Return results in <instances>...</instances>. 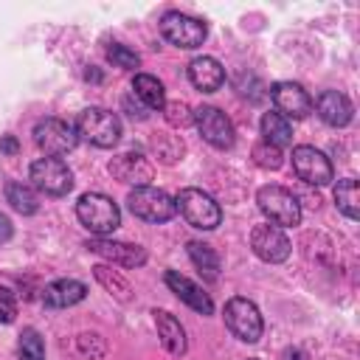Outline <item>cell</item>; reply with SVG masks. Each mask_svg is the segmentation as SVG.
<instances>
[{"mask_svg": "<svg viewBox=\"0 0 360 360\" xmlns=\"http://www.w3.org/2000/svg\"><path fill=\"white\" fill-rule=\"evenodd\" d=\"M76 217H79V222H82L90 233H96V236H107V233H112V231L121 225V211H118V205H115L107 194H101V191L82 194L79 202H76Z\"/></svg>", "mask_w": 360, "mask_h": 360, "instance_id": "1", "label": "cell"}, {"mask_svg": "<svg viewBox=\"0 0 360 360\" xmlns=\"http://www.w3.org/2000/svg\"><path fill=\"white\" fill-rule=\"evenodd\" d=\"M73 129H76L79 138H84L87 143H93L98 149H110L121 138V121H118V115L110 112V110H104V107H87V110H82Z\"/></svg>", "mask_w": 360, "mask_h": 360, "instance_id": "2", "label": "cell"}, {"mask_svg": "<svg viewBox=\"0 0 360 360\" xmlns=\"http://www.w3.org/2000/svg\"><path fill=\"white\" fill-rule=\"evenodd\" d=\"M256 202L270 225L278 228H295L301 222V202L298 197L284 186H262L256 191Z\"/></svg>", "mask_w": 360, "mask_h": 360, "instance_id": "3", "label": "cell"}, {"mask_svg": "<svg viewBox=\"0 0 360 360\" xmlns=\"http://www.w3.org/2000/svg\"><path fill=\"white\" fill-rule=\"evenodd\" d=\"M174 205L177 211L183 214V219L200 231H214L219 222H222V208L219 202L205 194L202 188H183L177 197H174Z\"/></svg>", "mask_w": 360, "mask_h": 360, "instance_id": "4", "label": "cell"}, {"mask_svg": "<svg viewBox=\"0 0 360 360\" xmlns=\"http://www.w3.org/2000/svg\"><path fill=\"white\" fill-rule=\"evenodd\" d=\"M127 205L143 222H169L177 214L174 197L169 191H163V188H155V186H138V188H132L129 197H127Z\"/></svg>", "mask_w": 360, "mask_h": 360, "instance_id": "5", "label": "cell"}, {"mask_svg": "<svg viewBox=\"0 0 360 360\" xmlns=\"http://www.w3.org/2000/svg\"><path fill=\"white\" fill-rule=\"evenodd\" d=\"M28 180L37 191L48 194V197H65L73 188V174L70 169L59 160V158H39L31 163L28 169Z\"/></svg>", "mask_w": 360, "mask_h": 360, "instance_id": "6", "label": "cell"}, {"mask_svg": "<svg viewBox=\"0 0 360 360\" xmlns=\"http://www.w3.org/2000/svg\"><path fill=\"white\" fill-rule=\"evenodd\" d=\"M225 323L245 343H256L264 332V321H262L259 307L248 298H239V295L225 304Z\"/></svg>", "mask_w": 360, "mask_h": 360, "instance_id": "7", "label": "cell"}, {"mask_svg": "<svg viewBox=\"0 0 360 360\" xmlns=\"http://www.w3.org/2000/svg\"><path fill=\"white\" fill-rule=\"evenodd\" d=\"M34 141H37V146H39L48 158H59V155H68V152L76 149L79 135H76V129H73L68 121H62V118H42V121H37V127H34Z\"/></svg>", "mask_w": 360, "mask_h": 360, "instance_id": "8", "label": "cell"}, {"mask_svg": "<svg viewBox=\"0 0 360 360\" xmlns=\"http://www.w3.org/2000/svg\"><path fill=\"white\" fill-rule=\"evenodd\" d=\"M160 34H163L172 45L191 51V48H200V45L205 42L208 28H205V22L197 20V17H188V14H180V11H169V14H163V20H160Z\"/></svg>", "mask_w": 360, "mask_h": 360, "instance_id": "9", "label": "cell"}, {"mask_svg": "<svg viewBox=\"0 0 360 360\" xmlns=\"http://www.w3.org/2000/svg\"><path fill=\"white\" fill-rule=\"evenodd\" d=\"M292 169L309 186H326L332 180V174H335L329 158L321 149L307 146V143H301V146L292 149Z\"/></svg>", "mask_w": 360, "mask_h": 360, "instance_id": "10", "label": "cell"}, {"mask_svg": "<svg viewBox=\"0 0 360 360\" xmlns=\"http://www.w3.org/2000/svg\"><path fill=\"white\" fill-rule=\"evenodd\" d=\"M250 248L267 264H278V262H284L290 256V239H287L284 228L270 225V222L267 225H256L250 231Z\"/></svg>", "mask_w": 360, "mask_h": 360, "instance_id": "11", "label": "cell"}, {"mask_svg": "<svg viewBox=\"0 0 360 360\" xmlns=\"http://www.w3.org/2000/svg\"><path fill=\"white\" fill-rule=\"evenodd\" d=\"M194 124H197L200 135L211 146H217V149L233 146V124H231V118L222 110H217V107H200V110H194Z\"/></svg>", "mask_w": 360, "mask_h": 360, "instance_id": "12", "label": "cell"}, {"mask_svg": "<svg viewBox=\"0 0 360 360\" xmlns=\"http://www.w3.org/2000/svg\"><path fill=\"white\" fill-rule=\"evenodd\" d=\"M270 98H273V104L278 107V112L284 118H304V115L312 112L309 93L295 82H276L270 87Z\"/></svg>", "mask_w": 360, "mask_h": 360, "instance_id": "13", "label": "cell"}, {"mask_svg": "<svg viewBox=\"0 0 360 360\" xmlns=\"http://www.w3.org/2000/svg\"><path fill=\"white\" fill-rule=\"evenodd\" d=\"M87 248L98 256H104L107 262L112 264H121V267H141L146 262V250L141 245H129V242H115V239H107V236H98L93 242H87Z\"/></svg>", "mask_w": 360, "mask_h": 360, "instance_id": "14", "label": "cell"}, {"mask_svg": "<svg viewBox=\"0 0 360 360\" xmlns=\"http://www.w3.org/2000/svg\"><path fill=\"white\" fill-rule=\"evenodd\" d=\"M166 287H169L183 304H188L191 309H197V312H202V315H211V312H214V301H211V295H208L200 284H194L191 278H186L183 273L169 270V273H166Z\"/></svg>", "mask_w": 360, "mask_h": 360, "instance_id": "15", "label": "cell"}, {"mask_svg": "<svg viewBox=\"0 0 360 360\" xmlns=\"http://www.w3.org/2000/svg\"><path fill=\"white\" fill-rule=\"evenodd\" d=\"M315 110H318L321 121L329 124V127H346L352 121V115H354L352 101L340 90H323L315 98Z\"/></svg>", "mask_w": 360, "mask_h": 360, "instance_id": "16", "label": "cell"}, {"mask_svg": "<svg viewBox=\"0 0 360 360\" xmlns=\"http://www.w3.org/2000/svg\"><path fill=\"white\" fill-rule=\"evenodd\" d=\"M110 172H112V177H118L121 183H132L135 188L138 186H149V180H152V163L143 155H135V152L118 155L110 163Z\"/></svg>", "mask_w": 360, "mask_h": 360, "instance_id": "17", "label": "cell"}, {"mask_svg": "<svg viewBox=\"0 0 360 360\" xmlns=\"http://www.w3.org/2000/svg\"><path fill=\"white\" fill-rule=\"evenodd\" d=\"M188 79H191V84H194L197 90L214 93V90L222 87L225 70H222V65H219L214 56H197V59H191V65H188Z\"/></svg>", "mask_w": 360, "mask_h": 360, "instance_id": "18", "label": "cell"}, {"mask_svg": "<svg viewBox=\"0 0 360 360\" xmlns=\"http://www.w3.org/2000/svg\"><path fill=\"white\" fill-rule=\"evenodd\" d=\"M155 326H158V338H160V343H163V349L169 352V354H186V349H188V340H186V329L180 326V321L172 315V312H166V309H155Z\"/></svg>", "mask_w": 360, "mask_h": 360, "instance_id": "19", "label": "cell"}, {"mask_svg": "<svg viewBox=\"0 0 360 360\" xmlns=\"http://www.w3.org/2000/svg\"><path fill=\"white\" fill-rule=\"evenodd\" d=\"M84 295H87V287L76 278H59V281H53L42 290V301L48 307H56V309L73 307V304L84 301Z\"/></svg>", "mask_w": 360, "mask_h": 360, "instance_id": "20", "label": "cell"}, {"mask_svg": "<svg viewBox=\"0 0 360 360\" xmlns=\"http://www.w3.org/2000/svg\"><path fill=\"white\" fill-rule=\"evenodd\" d=\"M132 93L138 96V101H141L146 110H163V104H166V90H163V84H160L155 76H149V73H138V76H135Z\"/></svg>", "mask_w": 360, "mask_h": 360, "instance_id": "21", "label": "cell"}, {"mask_svg": "<svg viewBox=\"0 0 360 360\" xmlns=\"http://www.w3.org/2000/svg\"><path fill=\"white\" fill-rule=\"evenodd\" d=\"M6 202L17 211V214H37L39 208V197H37V188L31 183H22V180H11L6 186Z\"/></svg>", "mask_w": 360, "mask_h": 360, "instance_id": "22", "label": "cell"}, {"mask_svg": "<svg viewBox=\"0 0 360 360\" xmlns=\"http://www.w3.org/2000/svg\"><path fill=\"white\" fill-rule=\"evenodd\" d=\"M262 135H264L267 143L281 149V146H287L292 141V124L281 112H264L262 115Z\"/></svg>", "mask_w": 360, "mask_h": 360, "instance_id": "23", "label": "cell"}, {"mask_svg": "<svg viewBox=\"0 0 360 360\" xmlns=\"http://www.w3.org/2000/svg\"><path fill=\"white\" fill-rule=\"evenodd\" d=\"M335 202L349 219H360V191L354 177H346L335 186Z\"/></svg>", "mask_w": 360, "mask_h": 360, "instance_id": "24", "label": "cell"}, {"mask_svg": "<svg viewBox=\"0 0 360 360\" xmlns=\"http://www.w3.org/2000/svg\"><path fill=\"white\" fill-rule=\"evenodd\" d=\"M93 273H96V278L101 281V287L104 290H110V295H115L118 301H129L132 298V290H129V284H127V278L118 273V270H112L110 264H96L93 267Z\"/></svg>", "mask_w": 360, "mask_h": 360, "instance_id": "25", "label": "cell"}, {"mask_svg": "<svg viewBox=\"0 0 360 360\" xmlns=\"http://www.w3.org/2000/svg\"><path fill=\"white\" fill-rule=\"evenodd\" d=\"M188 256H191V262L197 264L200 273H205L208 278H217L219 259H217V253H214L211 245H205V242H188Z\"/></svg>", "mask_w": 360, "mask_h": 360, "instance_id": "26", "label": "cell"}, {"mask_svg": "<svg viewBox=\"0 0 360 360\" xmlns=\"http://www.w3.org/2000/svg\"><path fill=\"white\" fill-rule=\"evenodd\" d=\"M17 354H20V360H45V343L37 329H31V326L22 329V335L17 340Z\"/></svg>", "mask_w": 360, "mask_h": 360, "instance_id": "27", "label": "cell"}, {"mask_svg": "<svg viewBox=\"0 0 360 360\" xmlns=\"http://www.w3.org/2000/svg\"><path fill=\"white\" fill-rule=\"evenodd\" d=\"M250 155H253V163H256L259 169H267V172H276V169H281V163H284L281 149L273 146V143H267V141H259Z\"/></svg>", "mask_w": 360, "mask_h": 360, "instance_id": "28", "label": "cell"}, {"mask_svg": "<svg viewBox=\"0 0 360 360\" xmlns=\"http://www.w3.org/2000/svg\"><path fill=\"white\" fill-rule=\"evenodd\" d=\"M163 115H166V121L172 127H188L194 121V112L188 110L186 101H166L163 104Z\"/></svg>", "mask_w": 360, "mask_h": 360, "instance_id": "29", "label": "cell"}, {"mask_svg": "<svg viewBox=\"0 0 360 360\" xmlns=\"http://www.w3.org/2000/svg\"><path fill=\"white\" fill-rule=\"evenodd\" d=\"M107 59L115 65V68H124V70H132L141 65V56L135 51H129L127 45H110L107 48Z\"/></svg>", "mask_w": 360, "mask_h": 360, "instance_id": "30", "label": "cell"}, {"mask_svg": "<svg viewBox=\"0 0 360 360\" xmlns=\"http://www.w3.org/2000/svg\"><path fill=\"white\" fill-rule=\"evenodd\" d=\"M17 315V298L8 287L0 284V323H11Z\"/></svg>", "mask_w": 360, "mask_h": 360, "instance_id": "31", "label": "cell"}, {"mask_svg": "<svg viewBox=\"0 0 360 360\" xmlns=\"http://www.w3.org/2000/svg\"><path fill=\"white\" fill-rule=\"evenodd\" d=\"M79 352L90 354V357H101L104 354V340L98 335H82L79 338Z\"/></svg>", "mask_w": 360, "mask_h": 360, "instance_id": "32", "label": "cell"}, {"mask_svg": "<svg viewBox=\"0 0 360 360\" xmlns=\"http://www.w3.org/2000/svg\"><path fill=\"white\" fill-rule=\"evenodd\" d=\"M11 233H14L11 219H8L6 214H0V245H3V242H8V239H11Z\"/></svg>", "mask_w": 360, "mask_h": 360, "instance_id": "33", "label": "cell"}, {"mask_svg": "<svg viewBox=\"0 0 360 360\" xmlns=\"http://www.w3.org/2000/svg\"><path fill=\"white\" fill-rule=\"evenodd\" d=\"M0 149H3V152H8V155H11V152H17V141H14L11 135H6V138L0 141Z\"/></svg>", "mask_w": 360, "mask_h": 360, "instance_id": "34", "label": "cell"}, {"mask_svg": "<svg viewBox=\"0 0 360 360\" xmlns=\"http://www.w3.org/2000/svg\"><path fill=\"white\" fill-rule=\"evenodd\" d=\"M250 360H259V357H250Z\"/></svg>", "mask_w": 360, "mask_h": 360, "instance_id": "35", "label": "cell"}]
</instances>
